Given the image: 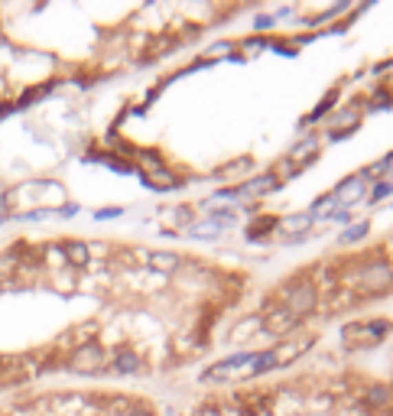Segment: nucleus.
Instances as JSON below:
<instances>
[{
  "label": "nucleus",
  "mask_w": 393,
  "mask_h": 416,
  "mask_svg": "<svg viewBox=\"0 0 393 416\" xmlns=\"http://www.w3.org/2000/svg\"><path fill=\"white\" fill-rule=\"evenodd\" d=\"M279 225V218H260L251 225V238H264V231H273Z\"/></svg>",
  "instance_id": "1a4fd4ad"
},
{
  "label": "nucleus",
  "mask_w": 393,
  "mask_h": 416,
  "mask_svg": "<svg viewBox=\"0 0 393 416\" xmlns=\"http://www.w3.org/2000/svg\"><path fill=\"white\" fill-rule=\"evenodd\" d=\"M117 215H120V208H105V211H98L94 218H98V221H107V218H117Z\"/></svg>",
  "instance_id": "ddd939ff"
},
{
  "label": "nucleus",
  "mask_w": 393,
  "mask_h": 416,
  "mask_svg": "<svg viewBox=\"0 0 393 416\" xmlns=\"http://www.w3.org/2000/svg\"><path fill=\"white\" fill-rule=\"evenodd\" d=\"M387 183H393V160H387Z\"/></svg>",
  "instance_id": "dca6fc26"
},
{
  "label": "nucleus",
  "mask_w": 393,
  "mask_h": 416,
  "mask_svg": "<svg viewBox=\"0 0 393 416\" xmlns=\"http://www.w3.org/2000/svg\"><path fill=\"white\" fill-rule=\"evenodd\" d=\"M335 208H338V202H335V198H332V192H328V196H322V198H319V202H315V205H312V211H309V215H312V221H319V218H328V215H332Z\"/></svg>",
  "instance_id": "0eeeda50"
},
{
  "label": "nucleus",
  "mask_w": 393,
  "mask_h": 416,
  "mask_svg": "<svg viewBox=\"0 0 393 416\" xmlns=\"http://www.w3.org/2000/svg\"><path fill=\"white\" fill-rule=\"evenodd\" d=\"M114 371L117 374H134V371H140V358L134 355V351H117L114 355Z\"/></svg>",
  "instance_id": "39448f33"
},
{
  "label": "nucleus",
  "mask_w": 393,
  "mask_h": 416,
  "mask_svg": "<svg viewBox=\"0 0 393 416\" xmlns=\"http://www.w3.org/2000/svg\"><path fill=\"white\" fill-rule=\"evenodd\" d=\"M370 404H390V391H383V387H374V393H368Z\"/></svg>",
  "instance_id": "f8f14e48"
},
{
  "label": "nucleus",
  "mask_w": 393,
  "mask_h": 416,
  "mask_svg": "<svg viewBox=\"0 0 393 416\" xmlns=\"http://www.w3.org/2000/svg\"><path fill=\"white\" fill-rule=\"evenodd\" d=\"M387 196H393V183L383 179V183H377V189L370 192V202H381V198H387Z\"/></svg>",
  "instance_id": "9b49d317"
},
{
  "label": "nucleus",
  "mask_w": 393,
  "mask_h": 416,
  "mask_svg": "<svg viewBox=\"0 0 393 416\" xmlns=\"http://www.w3.org/2000/svg\"><path fill=\"white\" fill-rule=\"evenodd\" d=\"M62 254L69 257L72 264H88V244H81V241H65V244H62Z\"/></svg>",
  "instance_id": "423d86ee"
},
{
  "label": "nucleus",
  "mask_w": 393,
  "mask_h": 416,
  "mask_svg": "<svg viewBox=\"0 0 393 416\" xmlns=\"http://www.w3.org/2000/svg\"><path fill=\"white\" fill-rule=\"evenodd\" d=\"M387 332H390V322H364V325H348L345 338L351 345H358V342L374 345V342H381V335H387Z\"/></svg>",
  "instance_id": "f257e3e1"
},
{
  "label": "nucleus",
  "mask_w": 393,
  "mask_h": 416,
  "mask_svg": "<svg viewBox=\"0 0 393 416\" xmlns=\"http://www.w3.org/2000/svg\"><path fill=\"white\" fill-rule=\"evenodd\" d=\"M59 215H62V218H72V215H78V205H65V208H59Z\"/></svg>",
  "instance_id": "4468645a"
},
{
  "label": "nucleus",
  "mask_w": 393,
  "mask_h": 416,
  "mask_svg": "<svg viewBox=\"0 0 393 416\" xmlns=\"http://www.w3.org/2000/svg\"><path fill=\"white\" fill-rule=\"evenodd\" d=\"M368 234V221H361V225H351L345 234H341V244H354V241H361Z\"/></svg>",
  "instance_id": "6e6552de"
},
{
  "label": "nucleus",
  "mask_w": 393,
  "mask_h": 416,
  "mask_svg": "<svg viewBox=\"0 0 393 416\" xmlns=\"http://www.w3.org/2000/svg\"><path fill=\"white\" fill-rule=\"evenodd\" d=\"M270 23H273L270 17H260V20H257V30H270Z\"/></svg>",
  "instance_id": "2eb2a0df"
},
{
  "label": "nucleus",
  "mask_w": 393,
  "mask_h": 416,
  "mask_svg": "<svg viewBox=\"0 0 393 416\" xmlns=\"http://www.w3.org/2000/svg\"><path fill=\"white\" fill-rule=\"evenodd\" d=\"M150 260H153V267H160V270H173L179 257H173V254H153Z\"/></svg>",
  "instance_id": "9d476101"
},
{
  "label": "nucleus",
  "mask_w": 393,
  "mask_h": 416,
  "mask_svg": "<svg viewBox=\"0 0 393 416\" xmlns=\"http://www.w3.org/2000/svg\"><path fill=\"white\" fill-rule=\"evenodd\" d=\"M101 364H105V348L98 345V342H88V345H81L72 355V368L75 371H98Z\"/></svg>",
  "instance_id": "f03ea898"
},
{
  "label": "nucleus",
  "mask_w": 393,
  "mask_h": 416,
  "mask_svg": "<svg viewBox=\"0 0 393 416\" xmlns=\"http://www.w3.org/2000/svg\"><path fill=\"white\" fill-rule=\"evenodd\" d=\"M312 228V215L306 211V215H293V218H279L277 231L279 234H306Z\"/></svg>",
  "instance_id": "20e7f679"
},
{
  "label": "nucleus",
  "mask_w": 393,
  "mask_h": 416,
  "mask_svg": "<svg viewBox=\"0 0 393 416\" xmlns=\"http://www.w3.org/2000/svg\"><path fill=\"white\" fill-rule=\"evenodd\" d=\"M364 189H368V179H364V176H354V179H348V183L338 185L335 192H332V198H335L341 208H351L364 198Z\"/></svg>",
  "instance_id": "7ed1b4c3"
},
{
  "label": "nucleus",
  "mask_w": 393,
  "mask_h": 416,
  "mask_svg": "<svg viewBox=\"0 0 393 416\" xmlns=\"http://www.w3.org/2000/svg\"><path fill=\"white\" fill-rule=\"evenodd\" d=\"M134 416H150V413H134Z\"/></svg>",
  "instance_id": "f3484780"
}]
</instances>
